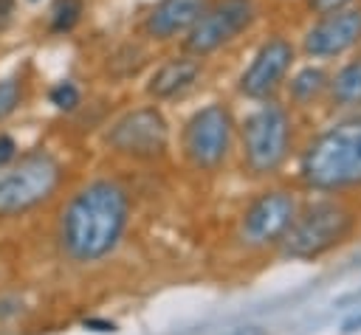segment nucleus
Returning <instances> with one entry per match:
<instances>
[{
	"instance_id": "f257e3e1",
	"label": "nucleus",
	"mask_w": 361,
	"mask_h": 335,
	"mask_svg": "<svg viewBox=\"0 0 361 335\" xmlns=\"http://www.w3.org/2000/svg\"><path fill=\"white\" fill-rule=\"evenodd\" d=\"M130 217V200L127 191L113 180H96L85 186L65 208L59 239L71 259L76 262H96L107 256Z\"/></svg>"
},
{
	"instance_id": "f03ea898",
	"label": "nucleus",
	"mask_w": 361,
	"mask_h": 335,
	"mask_svg": "<svg viewBox=\"0 0 361 335\" xmlns=\"http://www.w3.org/2000/svg\"><path fill=\"white\" fill-rule=\"evenodd\" d=\"M302 180L316 191H338L361 183V115L344 118L316 135L302 155Z\"/></svg>"
},
{
	"instance_id": "7ed1b4c3",
	"label": "nucleus",
	"mask_w": 361,
	"mask_h": 335,
	"mask_svg": "<svg viewBox=\"0 0 361 335\" xmlns=\"http://www.w3.org/2000/svg\"><path fill=\"white\" fill-rule=\"evenodd\" d=\"M353 211L336 200H319L307 206L299 217H293L290 228L282 236L285 256L293 259H316L344 242L353 231Z\"/></svg>"
},
{
	"instance_id": "20e7f679",
	"label": "nucleus",
	"mask_w": 361,
	"mask_h": 335,
	"mask_svg": "<svg viewBox=\"0 0 361 335\" xmlns=\"http://www.w3.org/2000/svg\"><path fill=\"white\" fill-rule=\"evenodd\" d=\"M243 135V155L251 172L271 175L276 172L290 149V118L285 107L268 101L259 104L240 127Z\"/></svg>"
},
{
	"instance_id": "39448f33",
	"label": "nucleus",
	"mask_w": 361,
	"mask_h": 335,
	"mask_svg": "<svg viewBox=\"0 0 361 335\" xmlns=\"http://www.w3.org/2000/svg\"><path fill=\"white\" fill-rule=\"evenodd\" d=\"M59 183V163L48 152L25 155L14 169L0 175V217L28 211L48 200Z\"/></svg>"
},
{
	"instance_id": "423d86ee",
	"label": "nucleus",
	"mask_w": 361,
	"mask_h": 335,
	"mask_svg": "<svg viewBox=\"0 0 361 335\" xmlns=\"http://www.w3.org/2000/svg\"><path fill=\"white\" fill-rule=\"evenodd\" d=\"M234 138V118L226 104H206L197 110L183 129V152L197 169H217Z\"/></svg>"
},
{
	"instance_id": "0eeeda50",
	"label": "nucleus",
	"mask_w": 361,
	"mask_h": 335,
	"mask_svg": "<svg viewBox=\"0 0 361 335\" xmlns=\"http://www.w3.org/2000/svg\"><path fill=\"white\" fill-rule=\"evenodd\" d=\"M257 17L254 0H217L200 11L195 25L186 31V51L195 56H206L234 37H240Z\"/></svg>"
},
{
	"instance_id": "6e6552de",
	"label": "nucleus",
	"mask_w": 361,
	"mask_h": 335,
	"mask_svg": "<svg viewBox=\"0 0 361 335\" xmlns=\"http://www.w3.org/2000/svg\"><path fill=\"white\" fill-rule=\"evenodd\" d=\"M107 141L121 155L155 158L169 144V124L158 107H138L113 124Z\"/></svg>"
},
{
	"instance_id": "1a4fd4ad",
	"label": "nucleus",
	"mask_w": 361,
	"mask_h": 335,
	"mask_svg": "<svg viewBox=\"0 0 361 335\" xmlns=\"http://www.w3.org/2000/svg\"><path fill=\"white\" fill-rule=\"evenodd\" d=\"M296 217V200L290 191H265L259 194L243 214V225H240V236L248 245H271L279 242L285 236V231L290 228Z\"/></svg>"
},
{
	"instance_id": "9d476101",
	"label": "nucleus",
	"mask_w": 361,
	"mask_h": 335,
	"mask_svg": "<svg viewBox=\"0 0 361 335\" xmlns=\"http://www.w3.org/2000/svg\"><path fill=\"white\" fill-rule=\"evenodd\" d=\"M361 42V8L350 6L333 14L316 17V23L305 34V53L313 59H333L347 53Z\"/></svg>"
},
{
	"instance_id": "9b49d317",
	"label": "nucleus",
	"mask_w": 361,
	"mask_h": 335,
	"mask_svg": "<svg viewBox=\"0 0 361 335\" xmlns=\"http://www.w3.org/2000/svg\"><path fill=\"white\" fill-rule=\"evenodd\" d=\"M293 56H296V51L285 37H271L268 42L259 45L251 65L240 76V90L248 99H259V101L274 96L279 90V84L285 82V76L293 65Z\"/></svg>"
},
{
	"instance_id": "f8f14e48",
	"label": "nucleus",
	"mask_w": 361,
	"mask_h": 335,
	"mask_svg": "<svg viewBox=\"0 0 361 335\" xmlns=\"http://www.w3.org/2000/svg\"><path fill=\"white\" fill-rule=\"evenodd\" d=\"M203 8L206 0H158L144 20V31L152 39H172L175 34L189 31Z\"/></svg>"
},
{
	"instance_id": "ddd939ff",
	"label": "nucleus",
	"mask_w": 361,
	"mask_h": 335,
	"mask_svg": "<svg viewBox=\"0 0 361 335\" xmlns=\"http://www.w3.org/2000/svg\"><path fill=\"white\" fill-rule=\"evenodd\" d=\"M197 76H200V65L189 56H178V59L164 62L152 73V79L147 84V93L155 96V99H175L183 90H189Z\"/></svg>"
},
{
	"instance_id": "4468645a",
	"label": "nucleus",
	"mask_w": 361,
	"mask_h": 335,
	"mask_svg": "<svg viewBox=\"0 0 361 335\" xmlns=\"http://www.w3.org/2000/svg\"><path fill=\"white\" fill-rule=\"evenodd\" d=\"M327 93L333 107L350 110V107H361V56L344 62L336 76L327 82Z\"/></svg>"
},
{
	"instance_id": "2eb2a0df",
	"label": "nucleus",
	"mask_w": 361,
	"mask_h": 335,
	"mask_svg": "<svg viewBox=\"0 0 361 335\" xmlns=\"http://www.w3.org/2000/svg\"><path fill=\"white\" fill-rule=\"evenodd\" d=\"M327 82H330V76L322 70V68H302L293 79H290V84H288V93H290V99L296 101V104H310V101H316L324 90H327Z\"/></svg>"
},
{
	"instance_id": "dca6fc26",
	"label": "nucleus",
	"mask_w": 361,
	"mask_h": 335,
	"mask_svg": "<svg viewBox=\"0 0 361 335\" xmlns=\"http://www.w3.org/2000/svg\"><path fill=\"white\" fill-rule=\"evenodd\" d=\"M82 0H56L51 8V28L54 31H71L79 23Z\"/></svg>"
},
{
	"instance_id": "f3484780",
	"label": "nucleus",
	"mask_w": 361,
	"mask_h": 335,
	"mask_svg": "<svg viewBox=\"0 0 361 335\" xmlns=\"http://www.w3.org/2000/svg\"><path fill=\"white\" fill-rule=\"evenodd\" d=\"M20 104V82L17 79H3L0 82V121L11 115Z\"/></svg>"
},
{
	"instance_id": "a211bd4d",
	"label": "nucleus",
	"mask_w": 361,
	"mask_h": 335,
	"mask_svg": "<svg viewBox=\"0 0 361 335\" xmlns=\"http://www.w3.org/2000/svg\"><path fill=\"white\" fill-rule=\"evenodd\" d=\"M51 104H56L59 110H73L79 104V90L71 82H62L51 90Z\"/></svg>"
},
{
	"instance_id": "6ab92c4d",
	"label": "nucleus",
	"mask_w": 361,
	"mask_h": 335,
	"mask_svg": "<svg viewBox=\"0 0 361 335\" xmlns=\"http://www.w3.org/2000/svg\"><path fill=\"white\" fill-rule=\"evenodd\" d=\"M355 0H307V8L322 17V14H333V11H341V8H350Z\"/></svg>"
},
{
	"instance_id": "aec40b11",
	"label": "nucleus",
	"mask_w": 361,
	"mask_h": 335,
	"mask_svg": "<svg viewBox=\"0 0 361 335\" xmlns=\"http://www.w3.org/2000/svg\"><path fill=\"white\" fill-rule=\"evenodd\" d=\"M14 152H17L14 141H11L8 135H0V166H6V163L14 158Z\"/></svg>"
},
{
	"instance_id": "412c9836",
	"label": "nucleus",
	"mask_w": 361,
	"mask_h": 335,
	"mask_svg": "<svg viewBox=\"0 0 361 335\" xmlns=\"http://www.w3.org/2000/svg\"><path fill=\"white\" fill-rule=\"evenodd\" d=\"M358 329H361V310L353 312V315L341 324V335H353V332H358Z\"/></svg>"
},
{
	"instance_id": "4be33fe9",
	"label": "nucleus",
	"mask_w": 361,
	"mask_h": 335,
	"mask_svg": "<svg viewBox=\"0 0 361 335\" xmlns=\"http://www.w3.org/2000/svg\"><path fill=\"white\" fill-rule=\"evenodd\" d=\"M11 11H14V3H11V0H0V28H3V25H8Z\"/></svg>"
},
{
	"instance_id": "5701e85b",
	"label": "nucleus",
	"mask_w": 361,
	"mask_h": 335,
	"mask_svg": "<svg viewBox=\"0 0 361 335\" xmlns=\"http://www.w3.org/2000/svg\"><path fill=\"white\" fill-rule=\"evenodd\" d=\"M228 335H265V329H262V327H237V329L228 332Z\"/></svg>"
},
{
	"instance_id": "b1692460",
	"label": "nucleus",
	"mask_w": 361,
	"mask_h": 335,
	"mask_svg": "<svg viewBox=\"0 0 361 335\" xmlns=\"http://www.w3.org/2000/svg\"><path fill=\"white\" fill-rule=\"evenodd\" d=\"M85 327H99V332H113L116 329L113 324H104V321H85Z\"/></svg>"
},
{
	"instance_id": "393cba45",
	"label": "nucleus",
	"mask_w": 361,
	"mask_h": 335,
	"mask_svg": "<svg viewBox=\"0 0 361 335\" xmlns=\"http://www.w3.org/2000/svg\"><path fill=\"white\" fill-rule=\"evenodd\" d=\"M355 265H358V267H361V253H358V256H355Z\"/></svg>"
},
{
	"instance_id": "a878e982",
	"label": "nucleus",
	"mask_w": 361,
	"mask_h": 335,
	"mask_svg": "<svg viewBox=\"0 0 361 335\" xmlns=\"http://www.w3.org/2000/svg\"><path fill=\"white\" fill-rule=\"evenodd\" d=\"M358 296H361V290H358V293H355V298H358Z\"/></svg>"
}]
</instances>
